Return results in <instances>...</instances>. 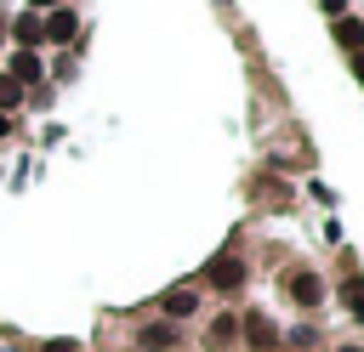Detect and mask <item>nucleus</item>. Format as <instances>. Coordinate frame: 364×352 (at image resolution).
I'll list each match as a JSON object with an SVG mask.
<instances>
[{
  "mask_svg": "<svg viewBox=\"0 0 364 352\" xmlns=\"http://www.w3.org/2000/svg\"><path fill=\"white\" fill-rule=\"evenodd\" d=\"M17 102H23V85H17L11 74H0V114H11Z\"/></svg>",
  "mask_w": 364,
  "mask_h": 352,
  "instance_id": "9",
  "label": "nucleus"
},
{
  "mask_svg": "<svg viewBox=\"0 0 364 352\" xmlns=\"http://www.w3.org/2000/svg\"><path fill=\"white\" fill-rule=\"evenodd\" d=\"M210 284H216V290H239V284H245V261H239V255H216V261H210Z\"/></svg>",
  "mask_w": 364,
  "mask_h": 352,
  "instance_id": "1",
  "label": "nucleus"
},
{
  "mask_svg": "<svg viewBox=\"0 0 364 352\" xmlns=\"http://www.w3.org/2000/svg\"><path fill=\"white\" fill-rule=\"evenodd\" d=\"M353 74H358V79H364V51H353Z\"/></svg>",
  "mask_w": 364,
  "mask_h": 352,
  "instance_id": "15",
  "label": "nucleus"
},
{
  "mask_svg": "<svg viewBox=\"0 0 364 352\" xmlns=\"http://www.w3.org/2000/svg\"><path fill=\"white\" fill-rule=\"evenodd\" d=\"M336 40H341L347 51H358V45H364V23H358V17H336Z\"/></svg>",
  "mask_w": 364,
  "mask_h": 352,
  "instance_id": "5",
  "label": "nucleus"
},
{
  "mask_svg": "<svg viewBox=\"0 0 364 352\" xmlns=\"http://www.w3.org/2000/svg\"><path fill=\"white\" fill-rule=\"evenodd\" d=\"M40 352H80V346H74V341H46Z\"/></svg>",
  "mask_w": 364,
  "mask_h": 352,
  "instance_id": "13",
  "label": "nucleus"
},
{
  "mask_svg": "<svg viewBox=\"0 0 364 352\" xmlns=\"http://www.w3.org/2000/svg\"><path fill=\"white\" fill-rule=\"evenodd\" d=\"M74 28H80V17H74L68 6H57V11L46 17V40H74Z\"/></svg>",
  "mask_w": 364,
  "mask_h": 352,
  "instance_id": "3",
  "label": "nucleus"
},
{
  "mask_svg": "<svg viewBox=\"0 0 364 352\" xmlns=\"http://www.w3.org/2000/svg\"><path fill=\"white\" fill-rule=\"evenodd\" d=\"M318 6H324L330 17H341V11H347V0H318Z\"/></svg>",
  "mask_w": 364,
  "mask_h": 352,
  "instance_id": "14",
  "label": "nucleus"
},
{
  "mask_svg": "<svg viewBox=\"0 0 364 352\" xmlns=\"http://www.w3.org/2000/svg\"><path fill=\"white\" fill-rule=\"evenodd\" d=\"M228 341H233V324H228V318H222V324H216V329H210V346H228Z\"/></svg>",
  "mask_w": 364,
  "mask_h": 352,
  "instance_id": "11",
  "label": "nucleus"
},
{
  "mask_svg": "<svg viewBox=\"0 0 364 352\" xmlns=\"http://www.w3.org/2000/svg\"><path fill=\"white\" fill-rule=\"evenodd\" d=\"M290 301H296V307H318V301H324L318 273H290Z\"/></svg>",
  "mask_w": 364,
  "mask_h": 352,
  "instance_id": "2",
  "label": "nucleus"
},
{
  "mask_svg": "<svg viewBox=\"0 0 364 352\" xmlns=\"http://www.w3.org/2000/svg\"><path fill=\"white\" fill-rule=\"evenodd\" d=\"M165 312H171V318H188V312H193V290H171V295H165Z\"/></svg>",
  "mask_w": 364,
  "mask_h": 352,
  "instance_id": "8",
  "label": "nucleus"
},
{
  "mask_svg": "<svg viewBox=\"0 0 364 352\" xmlns=\"http://www.w3.org/2000/svg\"><path fill=\"white\" fill-rule=\"evenodd\" d=\"M46 6H51V11H57V6H63V0H34V11H46Z\"/></svg>",
  "mask_w": 364,
  "mask_h": 352,
  "instance_id": "16",
  "label": "nucleus"
},
{
  "mask_svg": "<svg viewBox=\"0 0 364 352\" xmlns=\"http://www.w3.org/2000/svg\"><path fill=\"white\" fill-rule=\"evenodd\" d=\"M341 352H364V346H341Z\"/></svg>",
  "mask_w": 364,
  "mask_h": 352,
  "instance_id": "18",
  "label": "nucleus"
},
{
  "mask_svg": "<svg viewBox=\"0 0 364 352\" xmlns=\"http://www.w3.org/2000/svg\"><path fill=\"white\" fill-rule=\"evenodd\" d=\"M347 307H358V312H364V284H358V278H347Z\"/></svg>",
  "mask_w": 364,
  "mask_h": 352,
  "instance_id": "12",
  "label": "nucleus"
},
{
  "mask_svg": "<svg viewBox=\"0 0 364 352\" xmlns=\"http://www.w3.org/2000/svg\"><path fill=\"white\" fill-rule=\"evenodd\" d=\"M11 79H40V57L34 51H17L11 57Z\"/></svg>",
  "mask_w": 364,
  "mask_h": 352,
  "instance_id": "7",
  "label": "nucleus"
},
{
  "mask_svg": "<svg viewBox=\"0 0 364 352\" xmlns=\"http://www.w3.org/2000/svg\"><path fill=\"white\" fill-rule=\"evenodd\" d=\"M176 335H171V324H154V329H142V346H171Z\"/></svg>",
  "mask_w": 364,
  "mask_h": 352,
  "instance_id": "10",
  "label": "nucleus"
},
{
  "mask_svg": "<svg viewBox=\"0 0 364 352\" xmlns=\"http://www.w3.org/2000/svg\"><path fill=\"white\" fill-rule=\"evenodd\" d=\"M6 131H11V125H6V114H0V136H6Z\"/></svg>",
  "mask_w": 364,
  "mask_h": 352,
  "instance_id": "17",
  "label": "nucleus"
},
{
  "mask_svg": "<svg viewBox=\"0 0 364 352\" xmlns=\"http://www.w3.org/2000/svg\"><path fill=\"white\" fill-rule=\"evenodd\" d=\"M0 34H6V11H0Z\"/></svg>",
  "mask_w": 364,
  "mask_h": 352,
  "instance_id": "19",
  "label": "nucleus"
},
{
  "mask_svg": "<svg viewBox=\"0 0 364 352\" xmlns=\"http://www.w3.org/2000/svg\"><path fill=\"white\" fill-rule=\"evenodd\" d=\"M40 34H46V17H40V11H23V17H17V40H23V45H34Z\"/></svg>",
  "mask_w": 364,
  "mask_h": 352,
  "instance_id": "6",
  "label": "nucleus"
},
{
  "mask_svg": "<svg viewBox=\"0 0 364 352\" xmlns=\"http://www.w3.org/2000/svg\"><path fill=\"white\" fill-rule=\"evenodd\" d=\"M250 346H256V352H273V346H279V335H273V324H267L262 312H250Z\"/></svg>",
  "mask_w": 364,
  "mask_h": 352,
  "instance_id": "4",
  "label": "nucleus"
}]
</instances>
